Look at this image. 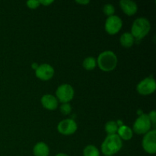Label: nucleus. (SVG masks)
<instances>
[{
    "instance_id": "1a4fd4ad",
    "label": "nucleus",
    "mask_w": 156,
    "mask_h": 156,
    "mask_svg": "<svg viewBox=\"0 0 156 156\" xmlns=\"http://www.w3.org/2000/svg\"><path fill=\"white\" fill-rule=\"evenodd\" d=\"M57 129L62 135H72L77 130V124L72 119H66L59 122Z\"/></svg>"
},
{
    "instance_id": "39448f33",
    "label": "nucleus",
    "mask_w": 156,
    "mask_h": 156,
    "mask_svg": "<svg viewBox=\"0 0 156 156\" xmlns=\"http://www.w3.org/2000/svg\"><path fill=\"white\" fill-rule=\"evenodd\" d=\"M142 146L143 149L149 154H155L156 152V131L150 130L146 133L143 139Z\"/></svg>"
},
{
    "instance_id": "393cba45",
    "label": "nucleus",
    "mask_w": 156,
    "mask_h": 156,
    "mask_svg": "<svg viewBox=\"0 0 156 156\" xmlns=\"http://www.w3.org/2000/svg\"><path fill=\"white\" fill-rule=\"evenodd\" d=\"M38 66H37V63L32 64V68H33L34 69H37L38 68Z\"/></svg>"
},
{
    "instance_id": "7ed1b4c3",
    "label": "nucleus",
    "mask_w": 156,
    "mask_h": 156,
    "mask_svg": "<svg viewBox=\"0 0 156 156\" xmlns=\"http://www.w3.org/2000/svg\"><path fill=\"white\" fill-rule=\"evenodd\" d=\"M97 61L101 69L105 72H110L117 66V58L114 52L105 51L99 55Z\"/></svg>"
},
{
    "instance_id": "a878e982",
    "label": "nucleus",
    "mask_w": 156,
    "mask_h": 156,
    "mask_svg": "<svg viewBox=\"0 0 156 156\" xmlns=\"http://www.w3.org/2000/svg\"><path fill=\"white\" fill-rule=\"evenodd\" d=\"M56 156H69V155H66V154H64V153H59V154H57Z\"/></svg>"
},
{
    "instance_id": "9b49d317",
    "label": "nucleus",
    "mask_w": 156,
    "mask_h": 156,
    "mask_svg": "<svg viewBox=\"0 0 156 156\" xmlns=\"http://www.w3.org/2000/svg\"><path fill=\"white\" fill-rule=\"evenodd\" d=\"M41 104L44 108L50 111H53L58 107V101L51 94H45L41 98Z\"/></svg>"
},
{
    "instance_id": "a211bd4d",
    "label": "nucleus",
    "mask_w": 156,
    "mask_h": 156,
    "mask_svg": "<svg viewBox=\"0 0 156 156\" xmlns=\"http://www.w3.org/2000/svg\"><path fill=\"white\" fill-rule=\"evenodd\" d=\"M96 66V59L94 57H87L83 61V67L87 70H92Z\"/></svg>"
},
{
    "instance_id": "4be33fe9",
    "label": "nucleus",
    "mask_w": 156,
    "mask_h": 156,
    "mask_svg": "<svg viewBox=\"0 0 156 156\" xmlns=\"http://www.w3.org/2000/svg\"><path fill=\"white\" fill-rule=\"evenodd\" d=\"M149 120H150L151 123H153L154 125L155 124V118H156V113L155 111H152V112H150V114H149Z\"/></svg>"
},
{
    "instance_id": "423d86ee",
    "label": "nucleus",
    "mask_w": 156,
    "mask_h": 156,
    "mask_svg": "<svg viewBox=\"0 0 156 156\" xmlns=\"http://www.w3.org/2000/svg\"><path fill=\"white\" fill-rule=\"evenodd\" d=\"M56 94L59 101L63 104L68 103L73 98L74 90L73 87L69 84H63L57 88Z\"/></svg>"
},
{
    "instance_id": "dca6fc26",
    "label": "nucleus",
    "mask_w": 156,
    "mask_h": 156,
    "mask_svg": "<svg viewBox=\"0 0 156 156\" xmlns=\"http://www.w3.org/2000/svg\"><path fill=\"white\" fill-rule=\"evenodd\" d=\"M84 156H100V153L97 148L93 145H88L84 149Z\"/></svg>"
},
{
    "instance_id": "412c9836",
    "label": "nucleus",
    "mask_w": 156,
    "mask_h": 156,
    "mask_svg": "<svg viewBox=\"0 0 156 156\" xmlns=\"http://www.w3.org/2000/svg\"><path fill=\"white\" fill-rule=\"evenodd\" d=\"M39 5H40V2L36 1V0H30V1L27 2V7L30 8V9H37V8L39 6Z\"/></svg>"
},
{
    "instance_id": "f257e3e1",
    "label": "nucleus",
    "mask_w": 156,
    "mask_h": 156,
    "mask_svg": "<svg viewBox=\"0 0 156 156\" xmlns=\"http://www.w3.org/2000/svg\"><path fill=\"white\" fill-rule=\"evenodd\" d=\"M122 146L123 143L117 134L108 135L101 145V152L105 155H113L117 153Z\"/></svg>"
},
{
    "instance_id": "4468645a",
    "label": "nucleus",
    "mask_w": 156,
    "mask_h": 156,
    "mask_svg": "<svg viewBox=\"0 0 156 156\" xmlns=\"http://www.w3.org/2000/svg\"><path fill=\"white\" fill-rule=\"evenodd\" d=\"M118 136L123 140H129L133 137V131L130 127L127 126H120L117 129Z\"/></svg>"
},
{
    "instance_id": "6ab92c4d",
    "label": "nucleus",
    "mask_w": 156,
    "mask_h": 156,
    "mask_svg": "<svg viewBox=\"0 0 156 156\" xmlns=\"http://www.w3.org/2000/svg\"><path fill=\"white\" fill-rule=\"evenodd\" d=\"M103 11H104V13H105V15L110 17L114 15L115 9H114V7L111 4H106L105 6H104Z\"/></svg>"
},
{
    "instance_id": "f03ea898",
    "label": "nucleus",
    "mask_w": 156,
    "mask_h": 156,
    "mask_svg": "<svg viewBox=\"0 0 156 156\" xmlns=\"http://www.w3.org/2000/svg\"><path fill=\"white\" fill-rule=\"evenodd\" d=\"M151 28L150 22L145 18H140L135 20L132 26L131 34L137 41H140L149 34Z\"/></svg>"
},
{
    "instance_id": "2eb2a0df",
    "label": "nucleus",
    "mask_w": 156,
    "mask_h": 156,
    "mask_svg": "<svg viewBox=\"0 0 156 156\" xmlns=\"http://www.w3.org/2000/svg\"><path fill=\"white\" fill-rule=\"evenodd\" d=\"M134 37L130 33H124L120 37V44L124 47H130L134 44Z\"/></svg>"
},
{
    "instance_id": "aec40b11",
    "label": "nucleus",
    "mask_w": 156,
    "mask_h": 156,
    "mask_svg": "<svg viewBox=\"0 0 156 156\" xmlns=\"http://www.w3.org/2000/svg\"><path fill=\"white\" fill-rule=\"evenodd\" d=\"M71 111H72V107L69 103L62 104V105H61L60 111L62 112V114H64V115H67V114H70Z\"/></svg>"
},
{
    "instance_id": "b1692460",
    "label": "nucleus",
    "mask_w": 156,
    "mask_h": 156,
    "mask_svg": "<svg viewBox=\"0 0 156 156\" xmlns=\"http://www.w3.org/2000/svg\"><path fill=\"white\" fill-rule=\"evenodd\" d=\"M76 2L80 3V4L85 5V4H88V3H89V1H76Z\"/></svg>"
},
{
    "instance_id": "5701e85b",
    "label": "nucleus",
    "mask_w": 156,
    "mask_h": 156,
    "mask_svg": "<svg viewBox=\"0 0 156 156\" xmlns=\"http://www.w3.org/2000/svg\"><path fill=\"white\" fill-rule=\"evenodd\" d=\"M39 2H40V4H43L45 6L49 5L53 2V1H39Z\"/></svg>"
},
{
    "instance_id": "ddd939ff",
    "label": "nucleus",
    "mask_w": 156,
    "mask_h": 156,
    "mask_svg": "<svg viewBox=\"0 0 156 156\" xmlns=\"http://www.w3.org/2000/svg\"><path fill=\"white\" fill-rule=\"evenodd\" d=\"M33 153L34 156H49L50 149L46 143H38L34 147Z\"/></svg>"
},
{
    "instance_id": "20e7f679",
    "label": "nucleus",
    "mask_w": 156,
    "mask_h": 156,
    "mask_svg": "<svg viewBox=\"0 0 156 156\" xmlns=\"http://www.w3.org/2000/svg\"><path fill=\"white\" fill-rule=\"evenodd\" d=\"M151 123L148 114H143L136 120L133 124V130L137 134H146L150 131Z\"/></svg>"
},
{
    "instance_id": "0eeeda50",
    "label": "nucleus",
    "mask_w": 156,
    "mask_h": 156,
    "mask_svg": "<svg viewBox=\"0 0 156 156\" xmlns=\"http://www.w3.org/2000/svg\"><path fill=\"white\" fill-rule=\"evenodd\" d=\"M156 84L152 78H146L137 85L136 89L140 94L143 95H148L155 91Z\"/></svg>"
},
{
    "instance_id": "6e6552de",
    "label": "nucleus",
    "mask_w": 156,
    "mask_h": 156,
    "mask_svg": "<svg viewBox=\"0 0 156 156\" xmlns=\"http://www.w3.org/2000/svg\"><path fill=\"white\" fill-rule=\"evenodd\" d=\"M122 20L117 15H112V16L108 17V19L105 22V30L108 32L109 34H115L118 33L119 30L121 29Z\"/></svg>"
},
{
    "instance_id": "f3484780",
    "label": "nucleus",
    "mask_w": 156,
    "mask_h": 156,
    "mask_svg": "<svg viewBox=\"0 0 156 156\" xmlns=\"http://www.w3.org/2000/svg\"><path fill=\"white\" fill-rule=\"evenodd\" d=\"M118 129V126L117 123L114 121H108L105 124V131L108 135H113L116 134Z\"/></svg>"
},
{
    "instance_id": "9d476101",
    "label": "nucleus",
    "mask_w": 156,
    "mask_h": 156,
    "mask_svg": "<svg viewBox=\"0 0 156 156\" xmlns=\"http://www.w3.org/2000/svg\"><path fill=\"white\" fill-rule=\"evenodd\" d=\"M53 75H54V69L49 64H42L39 66L36 69V76L43 81L50 80Z\"/></svg>"
},
{
    "instance_id": "f8f14e48",
    "label": "nucleus",
    "mask_w": 156,
    "mask_h": 156,
    "mask_svg": "<svg viewBox=\"0 0 156 156\" xmlns=\"http://www.w3.org/2000/svg\"><path fill=\"white\" fill-rule=\"evenodd\" d=\"M120 7L126 15L131 16L136 13L137 5L130 0H121L120 2Z\"/></svg>"
},
{
    "instance_id": "bb28decb",
    "label": "nucleus",
    "mask_w": 156,
    "mask_h": 156,
    "mask_svg": "<svg viewBox=\"0 0 156 156\" xmlns=\"http://www.w3.org/2000/svg\"><path fill=\"white\" fill-rule=\"evenodd\" d=\"M105 156H111V155H105Z\"/></svg>"
}]
</instances>
